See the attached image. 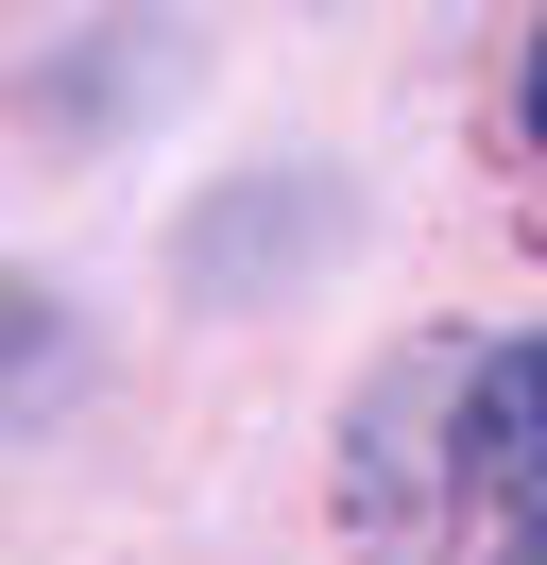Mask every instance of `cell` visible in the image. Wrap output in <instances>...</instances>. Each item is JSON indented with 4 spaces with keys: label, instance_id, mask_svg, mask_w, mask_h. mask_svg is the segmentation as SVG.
Returning <instances> with one entry per match:
<instances>
[{
    "label": "cell",
    "instance_id": "obj_1",
    "mask_svg": "<svg viewBox=\"0 0 547 565\" xmlns=\"http://www.w3.org/2000/svg\"><path fill=\"white\" fill-rule=\"evenodd\" d=\"M462 480H479V514L496 531H530L547 548V326L530 343H496L462 377Z\"/></svg>",
    "mask_w": 547,
    "mask_h": 565
},
{
    "label": "cell",
    "instance_id": "obj_2",
    "mask_svg": "<svg viewBox=\"0 0 547 565\" xmlns=\"http://www.w3.org/2000/svg\"><path fill=\"white\" fill-rule=\"evenodd\" d=\"M513 120H530V154H547V35H530V70H513Z\"/></svg>",
    "mask_w": 547,
    "mask_h": 565
}]
</instances>
